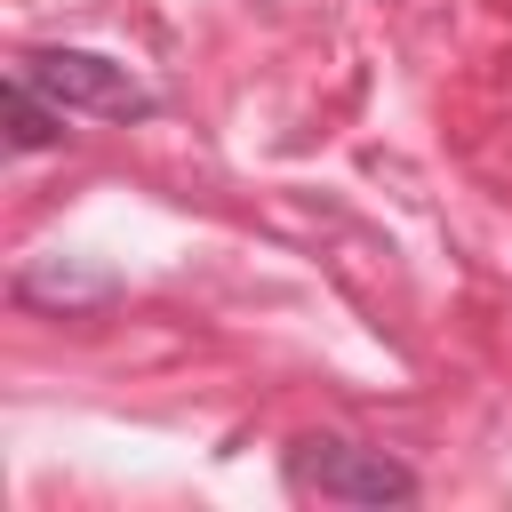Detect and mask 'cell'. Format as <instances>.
<instances>
[{
    "label": "cell",
    "instance_id": "1",
    "mask_svg": "<svg viewBox=\"0 0 512 512\" xmlns=\"http://www.w3.org/2000/svg\"><path fill=\"white\" fill-rule=\"evenodd\" d=\"M288 480L320 504H416V472L344 432H304L288 448Z\"/></svg>",
    "mask_w": 512,
    "mask_h": 512
},
{
    "label": "cell",
    "instance_id": "4",
    "mask_svg": "<svg viewBox=\"0 0 512 512\" xmlns=\"http://www.w3.org/2000/svg\"><path fill=\"white\" fill-rule=\"evenodd\" d=\"M0 104H8V144L16 152H56L64 144V104L40 88V80H24V72H8V88H0Z\"/></svg>",
    "mask_w": 512,
    "mask_h": 512
},
{
    "label": "cell",
    "instance_id": "2",
    "mask_svg": "<svg viewBox=\"0 0 512 512\" xmlns=\"http://www.w3.org/2000/svg\"><path fill=\"white\" fill-rule=\"evenodd\" d=\"M16 72L40 80L64 112H88V120H152L160 112V96L144 80H128V64H112L96 48H32Z\"/></svg>",
    "mask_w": 512,
    "mask_h": 512
},
{
    "label": "cell",
    "instance_id": "3",
    "mask_svg": "<svg viewBox=\"0 0 512 512\" xmlns=\"http://www.w3.org/2000/svg\"><path fill=\"white\" fill-rule=\"evenodd\" d=\"M112 296H120V280H112V272H72L64 256H56V264H32V272H16V304L88 312V304H112Z\"/></svg>",
    "mask_w": 512,
    "mask_h": 512
}]
</instances>
